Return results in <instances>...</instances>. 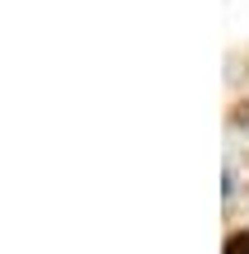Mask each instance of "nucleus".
<instances>
[{
  "instance_id": "1",
  "label": "nucleus",
  "mask_w": 249,
  "mask_h": 254,
  "mask_svg": "<svg viewBox=\"0 0 249 254\" xmlns=\"http://www.w3.org/2000/svg\"><path fill=\"white\" fill-rule=\"evenodd\" d=\"M226 254H249V231H240V236L226 240Z\"/></svg>"
}]
</instances>
